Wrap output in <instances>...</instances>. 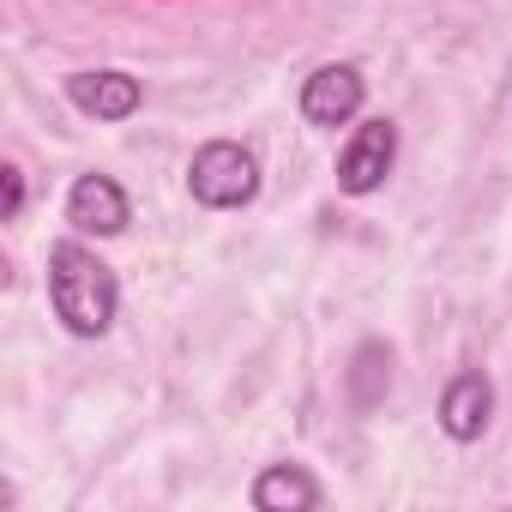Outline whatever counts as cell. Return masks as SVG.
Returning <instances> with one entry per match:
<instances>
[{
    "mask_svg": "<svg viewBox=\"0 0 512 512\" xmlns=\"http://www.w3.org/2000/svg\"><path fill=\"white\" fill-rule=\"evenodd\" d=\"M320 500H326V488L302 464H272V470H260V482H253V506L260 512H314Z\"/></svg>",
    "mask_w": 512,
    "mask_h": 512,
    "instance_id": "8",
    "label": "cell"
},
{
    "mask_svg": "<svg viewBox=\"0 0 512 512\" xmlns=\"http://www.w3.org/2000/svg\"><path fill=\"white\" fill-rule=\"evenodd\" d=\"M362 103H368V79H362V67H350V61H326V67H314L308 85H302V115H308V127H350V121L362 115Z\"/></svg>",
    "mask_w": 512,
    "mask_h": 512,
    "instance_id": "3",
    "label": "cell"
},
{
    "mask_svg": "<svg viewBox=\"0 0 512 512\" xmlns=\"http://www.w3.org/2000/svg\"><path fill=\"white\" fill-rule=\"evenodd\" d=\"M67 223L79 235H121L133 223V205H127L115 175H79L67 187Z\"/></svg>",
    "mask_w": 512,
    "mask_h": 512,
    "instance_id": "5",
    "label": "cell"
},
{
    "mask_svg": "<svg viewBox=\"0 0 512 512\" xmlns=\"http://www.w3.org/2000/svg\"><path fill=\"white\" fill-rule=\"evenodd\" d=\"M49 308L73 338H103L115 326V314H121L115 272L85 241H55L49 247Z\"/></svg>",
    "mask_w": 512,
    "mask_h": 512,
    "instance_id": "1",
    "label": "cell"
},
{
    "mask_svg": "<svg viewBox=\"0 0 512 512\" xmlns=\"http://www.w3.org/2000/svg\"><path fill=\"white\" fill-rule=\"evenodd\" d=\"M187 193L205 205V211H241L260 193V157L235 139H211L193 151L187 163Z\"/></svg>",
    "mask_w": 512,
    "mask_h": 512,
    "instance_id": "2",
    "label": "cell"
},
{
    "mask_svg": "<svg viewBox=\"0 0 512 512\" xmlns=\"http://www.w3.org/2000/svg\"><path fill=\"white\" fill-rule=\"evenodd\" d=\"M386 386H392V350L386 344H362L356 350V368H350V398L362 410H374L386 398Z\"/></svg>",
    "mask_w": 512,
    "mask_h": 512,
    "instance_id": "9",
    "label": "cell"
},
{
    "mask_svg": "<svg viewBox=\"0 0 512 512\" xmlns=\"http://www.w3.org/2000/svg\"><path fill=\"white\" fill-rule=\"evenodd\" d=\"M67 97H73V109L91 115V121H127V115H139V103H145L139 79H133V73H115V67H103V73H73V79H67Z\"/></svg>",
    "mask_w": 512,
    "mask_h": 512,
    "instance_id": "6",
    "label": "cell"
},
{
    "mask_svg": "<svg viewBox=\"0 0 512 512\" xmlns=\"http://www.w3.org/2000/svg\"><path fill=\"white\" fill-rule=\"evenodd\" d=\"M488 416H494V386H488V374L470 368V374L446 380V392H440V428H446V440H458V446L482 440Z\"/></svg>",
    "mask_w": 512,
    "mask_h": 512,
    "instance_id": "7",
    "label": "cell"
},
{
    "mask_svg": "<svg viewBox=\"0 0 512 512\" xmlns=\"http://www.w3.org/2000/svg\"><path fill=\"white\" fill-rule=\"evenodd\" d=\"M19 211H25V169H19V163H7V169H0V217L13 223Z\"/></svg>",
    "mask_w": 512,
    "mask_h": 512,
    "instance_id": "10",
    "label": "cell"
},
{
    "mask_svg": "<svg viewBox=\"0 0 512 512\" xmlns=\"http://www.w3.org/2000/svg\"><path fill=\"white\" fill-rule=\"evenodd\" d=\"M392 163H398V127L386 115H374V121H362L344 139V151H338V187L362 199V193H374L392 175Z\"/></svg>",
    "mask_w": 512,
    "mask_h": 512,
    "instance_id": "4",
    "label": "cell"
}]
</instances>
